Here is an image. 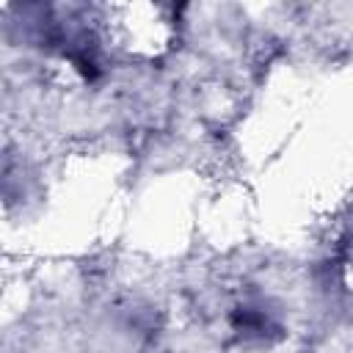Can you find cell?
I'll use <instances>...</instances> for the list:
<instances>
[{
    "label": "cell",
    "mask_w": 353,
    "mask_h": 353,
    "mask_svg": "<svg viewBox=\"0 0 353 353\" xmlns=\"http://www.w3.org/2000/svg\"><path fill=\"white\" fill-rule=\"evenodd\" d=\"M113 11H116L113 22H119L116 36L124 41L127 50L157 55L165 47L168 33H171L168 22H174L168 17V8H163V6H121Z\"/></svg>",
    "instance_id": "cell-1"
}]
</instances>
